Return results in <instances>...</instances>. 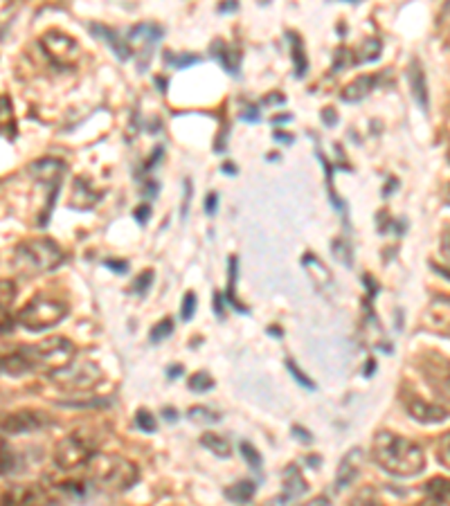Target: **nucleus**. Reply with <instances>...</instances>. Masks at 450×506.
<instances>
[{
  "label": "nucleus",
  "instance_id": "nucleus-1",
  "mask_svg": "<svg viewBox=\"0 0 450 506\" xmlns=\"http://www.w3.org/2000/svg\"><path fill=\"white\" fill-rule=\"evenodd\" d=\"M372 459L394 477H414L426 466V455L417 443L385 430L374 437Z\"/></svg>",
  "mask_w": 450,
  "mask_h": 506
},
{
  "label": "nucleus",
  "instance_id": "nucleus-2",
  "mask_svg": "<svg viewBox=\"0 0 450 506\" xmlns=\"http://www.w3.org/2000/svg\"><path fill=\"white\" fill-rule=\"evenodd\" d=\"M91 477L97 488L109 493H124L137 482V468L124 457L95 455L91 464Z\"/></svg>",
  "mask_w": 450,
  "mask_h": 506
},
{
  "label": "nucleus",
  "instance_id": "nucleus-3",
  "mask_svg": "<svg viewBox=\"0 0 450 506\" xmlns=\"http://www.w3.org/2000/svg\"><path fill=\"white\" fill-rule=\"evenodd\" d=\"M73 353H75L73 342L66 338H50L46 340V342L30 344V347L19 349V356L23 358L25 369L46 371V374H52V371L68 365Z\"/></svg>",
  "mask_w": 450,
  "mask_h": 506
},
{
  "label": "nucleus",
  "instance_id": "nucleus-4",
  "mask_svg": "<svg viewBox=\"0 0 450 506\" xmlns=\"http://www.w3.org/2000/svg\"><path fill=\"white\" fill-rule=\"evenodd\" d=\"M48 376H50V380L57 387L66 389V392H86V389H93L101 380L100 367L91 360L68 362L66 367Z\"/></svg>",
  "mask_w": 450,
  "mask_h": 506
},
{
  "label": "nucleus",
  "instance_id": "nucleus-5",
  "mask_svg": "<svg viewBox=\"0 0 450 506\" xmlns=\"http://www.w3.org/2000/svg\"><path fill=\"white\" fill-rule=\"evenodd\" d=\"M21 262L37 272H50L64 263V253L52 239H30L16 250Z\"/></svg>",
  "mask_w": 450,
  "mask_h": 506
},
{
  "label": "nucleus",
  "instance_id": "nucleus-6",
  "mask_svg": "<svg viewBox=\"0 0 450 506\" xmlns=\"http://www.w3.org/2000/svg\"><path fill=\"white\" fill-rule=\"evenodd\" d=\"M68 315V306L50 297H37L19 313V324L30 331H43L59 324Z\"/></svg>",
  "mask_w": 450,
  "mask_h": 506
},
{
  "label": "nucleus",
  "instance_id": "nucleus-7",
  "mask_svg": "<svg viewBox=\"0 0 450 506\" xmlns=\"http://www.w3.org/2000/svg\"><path fill=\"white\" fill-rule=\"evenodd\" d=\"M95 457V446L82 434H70L68 439L57 446L55 450V464L61 470H77L82 466H88Z\"/></svg>",
  "mask_w": 450,
  "mask_h": 506
},
{
  "label": "nucleus",
  "instance_id": "nucleus-8",
  "mask_svg": "<svg viewBox=\"0 0 450 506\" xmlns=\"http://www.w3.org/2000/svg\"><path fill=\"white\" fill-rule=\"evenodd\" d=\"M41 48L48 55V59L59 68H73L82 57L79 43L75 39H70L68 34L61 32H48L41 37Z\"/></svg>",
  "mask_w": 450,
  "mask_h": 506
},
{
  "label": "nucleus",
  "instance_id": "nucleus-9",
  "mask_svg": "<svg viewBox=\"0 0 450 506\" xmlns=\"http://www.w3.org/2000/svg\"><path fill=\"white\" fill-rule=\"evenodd\" d=\"M428 387L437 394V398L450 401V360L439 353H426L419 362Z\"/></svg>",
  "mask_w": 450,
  "mask_h": 506
},
{
  "label": "nucleus",
  "instance_id": "nucleus-10",
  "mask_svg": "<svg viewBox=\"0 0 450 506\" xmlns=\"http://www.w3.org/2000/svg\"><path fill=\"white\" fill-rule=\"evenodd\" d=\"M52 425V421L48 419L43 412H14V414L5 416L3 421V432L5 434H25V432H39V430Z\"/></svg>",
  "mask_w": 450,
  "mask_h": 506
},
{
  "label": "nucleus",
  "instance_id": "nucleus-11",
  "mask_svg": "<svg viewBox=\"0 0 450 506\" xmlns=\"http://www.w3.org/2000/svg\"><path fill=\"white\" fill-rule=\"evenodd\" d=\"M28 173L34 178V181L43 182V185L50 187V190L59 191L61 178H64L66 173V164L57 158H43L30 164Z\"/></svg>",
  "mask_w": 450,
  "mask_h": 506
},
{
  "label": "nucleus",
  "instance_id": "nucleus-12",
  "mask_svg": "<svg viewBox=\"0 0 450 506\" xmlns=\"http://www.w3.org/2000/svg\"><path fill=\"white\" fill-rule=\"evenodd\" d=\"M160 39H163V30L154 23H140L131 30V37H128V41L136 43V46H140V57H142L140 70L146 68V61H149L151 50H154V46L160 41Z\"/></svg>",
  "mask_w": 450,
  "mask_h": 506
},
{
  "label": "nucleus",
  "instance_id": "nucleus-13",
  "mask_svg": "<svg viewBox=\"0 0 450 506\" xmlns=\"http://www.w3.org/2000/svg\"><path fill=\"white\" fill-rule=\"evenodd\" d=\"M385 73H387V70H385ZM385 73H383V75H363V77H358L356 82H351L349 86L342 91V100H345L347 104H358V102H363L365 97H367L369 93H372L374 88H376L378 84L383 82Z\"/></svg>",
  "mask_w": 450,
  "mask_h": 506
},
{
  "label": "nucleus",
  "instance_id": "nucleus-14",
  "mask_svg": "<svg viewBox=\"0 0 450 506\" xmlns=\"http://www.w3.org/2000/svg\"><path fill=\"white\" fill-rule=\"evenodd\" d=\"M360 457H363V450L356 448V450L347 452L342 457L340 466H338V473H336V491H345L347 486H351L356 477L360 473Z\"/></svg>",
  "mask_w": 450,
  "mask_h": 506
},
{
  "label": "nucleus",
  "instance_id": "nucleus-15",
  "mask_svg": "<svg viewBox=\"0 0 450 506\" xmlns=\"http://www.w3.org/2000/svg\"><path fill=\"white\" fill-rule=\"evenodd\" d=\"M405 407H408V414L419 423H439L446 419V412L441 407L423 403L421 398H408Z\"/></svg>",
  "mask_w": 450,
  "mask_h": 506
},
{
  "label": "nucleus",
  "instance_id": "nucleus-16",
  "mask_svg": "<svg viewBox=\"0 0 450 506\" xmlns=\"http://www.w3.org/2000/svg\"><path fill=\"white\" fill-rule=\"evenodd\" d=\"M91 32L95 34L97 39H101V41H106L110 46V50L115 52V57H119L122 61H127V59H131V55H133V50H131V46H128V41H124L119 34H115L113 30H109L106 25H97V23H93L91 25Z\"/></svg>",
  "mask_w": 450,
  "mask_h": 506
},
{
  "label": "nucleus",
  "instance_id": "nucleus-17",
  "mask_svg": "<svg viewBox=\"0 0 450 506\" xmlns=\"http://www.w3.org/2000/svg\"><path fill=\"white\" fill-rule=\"evenodd\" d=\"M306 491H309V486H306L300 470H297L296 466H288V468L284 470V495L279 497V502H282V504L284 502H293L304 495Z\"/></svg>",
  "mask_w": 450,
  "mask_h": 506
},
{
  "label": "nucleus",
  "instance_id": "nucleus-18",
  "mask_svg": "<svg viewBox=\"0 0 450 506\" xmlns=\"http://www.w3.org/2000/svg\"><path fill=\"white\" fill-rule=\"evenodd\" d=\"M408 82H410V91H412V97L417 100V104L421 106L423 111H428V86H426V75H423L421 64L417 59L410 64L408 68Z\"/></svg>",
  "mask_w": 450,
  "mask_h": 506
},
{
  "label": "nucleus",
  "instance_id": "nucleus-19",
  "mask_svg": "<svg viewBox=\"0 0 450 506\" xmlns=\"http://www.w3.org/2000/svg\"><path fill=\"white\" fill-rule=\"evenodd\" d=\"M212 52H214V57L221 61V66L225 68V73H230L233 77H237L239 68H242V52H239V48L225 46V43L216 41L214 43Z\"/></svg>",
  "mask_w": 450,
  "mask_h": 506
},
{
  "label": "nucleus",
  "instance_id": "nucleus-20",
  "mask_svg": "<svg viewBox=\"0 0 450 506\" xmlns=\"http://www.w3.org/2000/svg\"><path fill=\"white\" fill-rule=\"evenodd\" d=\"M97 200H100V194L93 190L88 178H77V181H75L73 200H70V205H73L75 209H91Z\"/></svg>",
  "mask_w": 450,
  "mask_h": 506
},
{
  "label": "nucleus",
  "instance_id": "nucleus-21",
  "mask_svg": "<svg viewBox=\"0 0 450 506\" xmlns=\"http://www.w3.org/2000/svg\"><path fill=\"white\" fill-rule=\"evenodd\" d=\"M381 57V41L376 37H369L351 52V64H367V61H376Z\"/></svg>",
  "mask_w": 450,
  "mask_h": 506
},
{
  "label": "nucleus",
  "instance_id": "nucleus-22",
  "mask_svg": "<svg viewBox=\"0 0 450 506\" xmlns=\"http://www.w3.org/2000/svg\"><path fill=\"white\" fill-rule=\"evenodd\" d=\"M43 500L46 495L37 486H16L5 495V502H12V504H39Z\"/></svg>",
  "mask_w": 450,
  "mask_h": 506
},
{
  "label": "nucleus",
  "instance_id": "nucleus-23",
  "mask_svg": "<svg viewBox=\"0 0 450 506\" xmlns=\"http://www.w3.org/2000/svg\"><path fill=\"white\" fill-rule=\"evenodd\" d=\"M255 491L257 486L252 482H239L234 484V486L225 488L223 495H225V500L234 502V504H243V502H251L252 497H255Z\"/></svg>",
  "mask_w": 450,
  "mask_h": 506
},
{
  "label": "nucleus",
  "instance_id": "nucleus-24",
  "mask_svg": "<svg viewBox=\"0 0 450 506\" xmlns=\"http://www.w3.org/2000/svg\"><path fill=\"white\" fill-rule=\"evenodd\" d=\"M423 491H426L428 500H432V502L450 500V479H441V477L430 479Z\"/></svg>",
  "mask_w": 450,
  "mask_h": 506
},
{
  "label": "nucleus",
  "instance_id": "nucleus-25",
  "mask_svg": "<svg viewBox=\"0 0 450 506\" xmlns=\"http://www.w3.org/2000/svg\"><path fill=\"white\" fill-rule=\"evenodd\" d=\"M288 41H291V48H293V61H296V77L302 79L306 75V70H309V59H306V55H304V48H302L300 37H296V34H288Z\"/></svg>",
  "mask_w": 450,
  "mask_h": 506
},
{
  "label": "nucleus",
  "instance_id": "nucleus-26",
  "mask_svg": "<svg viewBox=\"0 0 450 506\" xmlns=\"http://www.w3.org/2000/svg\"><path fill=\"white\" fill-rule=\"evenodd\" d=\"M200 443H203L209 452H214L216 457H230L228 441H225L223 437H218V434H214V432L203 434V437H200Z\"/></svg>",
  "mask_w": 450,
  "mask_h": 506
},
{
  "label": "nucleus",
  "instance_id": "nucleus-27",
  "mask_svg": "<svg viewBox=\"0 0 450 506\" xmlns=\"http://www.w3.org/2000/svg\"><path fill=\"white\" fill-rule=\"evenodd\" d=\"M187 419L194 421V423L207 425V423H218V421H221V414L214 410H209V407H205V405H196V407H190V412H187Z\"/></svg>",
  "mask_w": 450,
  "mask_h": 506
},
{
  "label": "nucleus",
  "instance_id": "nucleus-28",
  "mask_svg": "<svg viewBox=\"0 0 450 506\" xmlns=\"http://www.w3.org/2000/svg\"><path fill=\"white\" fill-rule=\"evenodd\" d=\"M234 281H237V257L230 259V284L228 289H225V302H228L234 311L248 313V308L243 306L242 302H237V297H234Z\"/></svg>",
  "mask_w": 450,
  "mask_h": 506
},
{
  "label": "nucleus",
  "instance_id": "nucleus-29",
  "mask_svg": "<svg viewBox=\"0 0 450 506\" xmlns=\"http://www.w3.org/2000/svg\"><path fill=\"white\" fill-rule=\"evenodd\" d=\"M239 450H242V457L246 459V464L251 466V470H255V473H260L261 466H264V461H261V455L260 450H257L252 443L248 441H242V446H239Z\"/></svg>",
  "mask_w": 450,
  "mask_h": 506
},
{
  "label": "nucleus",
  "instance_id": "nucleus-30",
  "mask_svg": "<svg viewBox=\"0 0 450 506\" xmlns=\"http://www.w3.org/2000/svg\"><path fill=\"white\" fill-rule=\"evenodd\" d=\"M331 250H333V257H336L338 262L342 263V266L351 268V263H354V257H351V248H349V244H347L345 239H336V241H333Z\"/></svg>",
  "mask_w": 450,
  "mask_h": 506
},
{
  "label": "nucleus",
  "instance_id": "nucleus-31",
  "mask_svg": "<svg viewBox=\"0 0 450 506\" xmlns=\"http://www.w3.org/2000/svg\"><path fill=\"white\" fill-rule=\"evenodd\" d=\"M173 333V320L172 317H164V320H160L158 324L151 329V333H149V340L154 344H158V342H163L167 335H172Z\"/></svg>",
  "mask_w": 450,
  "mask_h": 506
},
{
  "label": "nucleus",
  "instance_id": "nucleus-32",
  "mask_svg": "<svg viewBox=\"0 0 450 506\" xmlns=\"http://www.w3.org/2000/svg\"><path fill=\"white\" fill-rule=\"evenodd\" d=\"M214 387V380L212 376L207 374V371H199V374H194L190 378V389L196 394H203L207 392V389Z\"/></svg>",
  "mask_w": 450,
  "mask_h": 506
},
{
  "label": "nucleus",
  "instance_id": "nucleus-33",
  "mask_svg": "<svg viewBox=\"0 0 450 506\" xmlns=\"http://www.w3.org/2000/svg\"><path fill=\"white\" fill-rule=\"evenodd\" d=\"M136 428L142 430V432H146V434L155 432L154 414H149V412H146V410L137 412V414H136Z\"/></svg>",
  "mask_w": 450,
  "mask_h": 506
},
{
  "label": "nucleus",
  "instance_id": "nucleus-34",
  "mask_svg": "<svg viewBox=\"0 0 450 506\" xmlns=\"http://www.w3.org/2000/svg\"><path fill=\"white\" fill-rule=\"evenodd\" d=\"M164 61H167V64H172L173 68H187V66H191V64H199L200 57H196V55L176 57V55H172V52H167V55H164Z\"/></svg>",
  "mask_w": 450,
  "mask_h": 506
},
{
  "label": "nucleus",
  "instance_id": "nucleus-35",
  "mask_svg": "<svg viewBox=\"0 0 450 506\" xmlns=\"http://www.w3.org/2000/svg\"><path fill=\"white\" fill-rule=\"evenodd\" d=\"M151 284H154V271H145L136 281H133V293L145 295L146 290L151 289Z\"/></svg>",
  "mask_w": 450,
  "mask_h": 506
},
{
  "label": "nucleus",
  "instance_id": "nucleus-36",
  "mask_svg": "<svg viewBox=\"0 0 450 506\" xmlns=\"http://www.w3.org/2000/svg\"><path fill=\"white\" fill-rule=\"evenodd\" d=\"M287 367H288V371H291V374H293V378H296L297 383L302 385V387H306V389H311V392H313V389H315V383H313V380L306 378L304 371L297 369L296 362H293V360H287Z\"/></svg>",
  "mask_w": 450,
  "mask_h": 506
},
{
  "label": "nucleus",
  "instance_id": "nucleus-37",
  "mask_svg": "<svg viewBox=\"0 0 450 506\" xmlns=\"http://www.w3.org/2000/svg\"><path fill=\"white\" fill-rule=\"evenodd\" d=\"M196 313V295L194 293H187L185 297H182V311H181V317L185 322H190L191 317H194Z\"/></svg>",
  "mask_w": 450,
  "mask_h": 506
},
{
  "label": "nucleus",
  "instance_id": "nucleus-38",
  "mask_svg": "<svg viewBox=\"0 0 450 506\" xmlns=\"http://www.w3.org/2000/svg\"><path fill=\"white\" fill-rule=\"evenodd\" d=\"M437 457H439V461L446 466V468H450V432H446L444 437H441L439 452H437Z\"/></svg>",
  "mask_w": 450,
  "mask_h": 506
},
{
  "label": "nucleus",
  "instance_id": "nucleus-39",
  "mask_svg": "<svg viewBox=\"0 0 450 506\" xmlns=\"http://www.w3.org/2000/svg\"><path fill=\"white\" fill-rule=\"evenodd\" d=\"M61 493H70V495H75V497H84L86 495V488H84V484H79V482H66V484H61Z\"/></svg>",
  "mask_w": 450,
  "mask_h": 506
},
{
  "label": "nucleus",
  "instance_id": "nucleus-40",
  "mask_svg": "<svg viewBox=\"0 0 450 506\" xmlns=\"http://www.w3.org/2000/svg\"><path fill=\"white\" fill-rule=\"evenodd\" d=\"M12 470H14V455H12V448L3 443V475L12 473Z\"/></svg>",
  "mask_w": 450,
  "mask_h": 506
},
{
  "label": "nucleus",
  "instance_id": "nucleus-41",
  "mask_svg": "<svg viewBox=\"0 0 450 506\" xmlns=\"http://www.w3.org/2000/svg\"><path fill=\"white\" fill-rule=\"evenodd\" d=\"M261 113H260V106H246L242 111V120L243 122H260Z\"/></svg>",
  "mask_w": 450,
  "mask_h": 506
},
{
  "label": "nucleus",
  "instance_id": "nucleus-42",
  "mask_svg": "<svg viewBox=\"0 0 450 506\" xmlns=\"http://www.w3.org/2000/svg\"><path fill=\"white\" fill-rule=\"evenodd\" d=\"M216 209H218V194H207L205 196V212L209 214V217H214L216 214Z\"/></svg>",
  "mask_w": 450,
  "mask_h": 506
},
{
  "label": "nucleus",
  "instance_id": "nucleus-43",
  "mask_svg": "<svg viewBox=\"0 0 450 506\" xmlns=\"http://www.w3.org/2000/svg\"><path fill=\"white\" fill-rule=\"evenodd\" d=\"M104 266L106 268H113V272H119V275H124V272L128 271V263L127 262H115V259H106Z\"/></svg>",
  "mask_w": 450,
  "mask_h": 506
},
{
  "label": "nucleus",
  "instance_id": "nucleus-44",
  "mask_svg": "<svg viewBox=\"0 0 450 506\" xmlns=\"http://www.w3.org/2000/svg\"><path fill=\"white\" fill-rule=\"evenodd\" d=\"M190 203H191V182L185 181V196H182V209H181L182 218L187 217V208H190Z\"/></svg>",
  "mask_w": 450,
  "mask_h": 506
},
{
  "label": "nucleus",
  "instance_id": "nucleus-45",
  "mask_svg": "<svg viewBox=\"0 0 450 506\" xmlns=\"http://www.w3.org/2000/svg\"><path fill=\"white\" fill-rule=\"evenodd\" d=\"M149 214H151V208H149V205H140V208H137L136 212H133V217L137 218V223H142V226H145L146 218H149Z\"/></svg>",
  "mask_w": 450,
  "mask_h": 506
},
{
  "label": "nucleus",
  "instance_id": "nucleus-46",
  "mask_svg": "<svg viewBox=\"0 0 450 506\" xmlns=\"http://www.w3.org/2000/svg\"><path fill=\"white\" fill-rule=\"evenodd\" d=\"M441 253H444V257L450 262V227L444 232V236H441Z\"/></svg>",
  "mask_w": 450,
  "mask_h": 506
},
{
  "label": "nucleus",
  "instance_id": "nucleus-47",
  "mask_svg": "<svg viewBox=\"0 0 450 506\" xmlns=\"http://www.w3.org/2000/svg\"><path fill=\"white\" fill-rule=\"evenodd\" d=\"M322 122L327 124V127H333V124L338 122V115L333 113V109H324L322 111Z\"/></svg>",
  "mask_w": 450,
  "mask_h": 506
},
{
  "label": "nucleus",
  "instance_id": "nucleus-48",
  "mask_svg": "<svg viewBox=\"0 0 450 506\" xmlns=\"http://www.w3.org/2000/svg\"><path fill=\"white\" fill-rule=\"evenodd\" d=\"M145 199H154L155 194H158V182H154V181H146V187H145Z\"/></svg>",
  "mask_w": 450,
  "mask_h": 506
},
{
  "label": "nucleus",
  "instance_id": "nucleus-49",
  "mask_svg": "<svg viewBox=\"0 0 450 506\" xmlns=\"http://www.w3.org/2000/svg\"><path fill=\"white\" fill-rule=\"evenodd\" d=\"M163 419L164 421H172V423H176V421H178L176 410H173V407H164V410H163Z\"/></svg>",
  "mask_w": 450,
  "mask_h": 506
},
{
  "label": "nucleus",
  "instance_id": "nucleus-50",
  "mask_svg": "<svg viewBox=\"0 0 450 506\" xmlns=\"http://www.w3.org/2000/svg\"><path fill=\"white\" fill-rule=\"evenodd\" d=\"M214 313H216L218 317H223V297L221 295H214Z\"/></svg>",
  "mask_w": 450,
  "mask_h": 506
},
{
  "label": "nucleus",
  "instance_id": "nucleus-51",
  "mask_svg": "<svg viewBox=\"0 0 450 506\" xmlns=\"http://www.w3.org/2000/svg\"><path fill=\"white\" fill-rule=\"evenodd\" d=\"M237 10V0H228V3H221L218 12H234Z\"/></svg>",
  "mask_w": 450,
  "mask_h": 506
},
{
  "label": "nucleus",
  "instance_id": "nucleus-52",
  "mask_svg": "<svg viewBox=\"0 0 450 506\" xmlns=\"http://www.w3.org/2000/svg\"><path fill=\"white\" fill-rule=\"evenodd\" d=\"M293 432H296V437H300L302 441H306V443H309L311 439H313V437H311V434H306L304 428H297V425H296V428H293Z\"/></svg>",
  "mask_w": 450,
  "mask_h": 506
},
{
  "label": "nucleus",
  "instance_id": "nucleus-53",
  "mask_svg": "<svg viewBox=\"0 0 450 506\" xmlns=\"http://www.w3.org/2000/svg\"><path fill=\"white\" fill-rule=\"evenodd\" d=\"M182 374V367L181 365H173V367H169L167 369V376L169 378H178V376Z\"/></svg>",
  "mask_w": 450,
  "mask_h": 506
},
{
  "label": "nucleus",
  "instance_id": "nucleus-54",
  "mask_svg": "<svg viewBox=\"0 0 450 506\" xmlns=\"http://www.w3.org/2000/svg\"><path fill=\"white\" fill-rule=\"evenodd\" d=\"M275 140H282V142H287V145H291L293 142V136H287V133H275Z\"/></svg>",
  "mask_w": 450,
  "mask_h": 506
},
{
  "label": "nucleus",
  "instance_id": "nucleus-55",
  "mask_svg": "<svg viewBox=\"0 0 450 506\" xmlns=\"http://www.w3.org/2000/svg\"><path fill=\"white\" fill-rule=\"evenodd\" d=\"M374 371H376V362L374 360H369L367 365H365V376H372Z\"/></svg>",
  "mask_w": 450,
  "mask_h": 506
},
{
  "label": "nucleus",
  "instance_id": "nucleus-56",
  "mask_svg": "<svg viewBox=\"0 0 450 506\" xmlns=\"http://www.w3.org/2000/svg\"><path fill=\"white\" fill-rule=\"evenodd\" d=\"M223 173H230V176H234L237 173V167H233V164H223Z\"/></svg>",
  "mask_w": 450,
  "mask_h": 506
},
{
  "label": "nucleus",
  "instance_id": "nucleus-57",
  "mask_svg": "<svg viewBox=\"0 0 450 506\" xmlns=\"http://www.w3.org/2000/svg\"><path fill=\"white\" fill-rule=\"evenodd\" d=\"M291 120V115H279V118H273V124H284Z\"/></svg>",
  "mask_w": 450,
  "mask_h": 506
},
{
  "label": "nucleus",
  "instance_id": "nucleus-58",
  "mask_svg": "<svg viewBox=\"0 0 450 506\" xmlns=\"http://www.w3.org/2000/svg\"><path fill=\"white\" fill-rule=\"evenodd\" d=\"M444 199H446V203L450 205V182L448 185H446V191H444Z\"/></svg>",
  "mask_w": 450,
  "mask_h": 506
},
{
  "label": "nucleus",
  "instance_id": "nucleus-59",
  "mask_svg": "<svg viewBox=\"0 0 450 506\" xmlns=\"http://www.w3.org/2000/svg\"><path fill=\"white\" fill-rule=\"evenodd\" d=\"M270 335H275V338H282V331L279 329H269Z\"/></svg>",
  "mask_w": 450,
  "mask_h": 506
},
{
  "label": "nucleus",
  "instance_id": "nucleus-60",
  "mask_svg": "<svg viewBox=\"0 0 450 506\" xmlns=\"http://www.w3.org/2000/svg\"><path fill=\"white\" fill-rule=\"evenodd\" d=\"M309 464L311 466H320V459H318V457H309Z\"/></svg>",
  "mask_w": 450,
  "mask_h": 506
},
{
  "label": "nucleus",
  "instance_id": "nucleus-61",
  "mask_svg": "<svg viewBox=\"0 0 450 506\" xmlns=\"http://www.w3.org/2000/svg\"><path fill=\"white\" fill-rule=\"evenodd\" d=\"M444 14H446V16H450V0H448V3H446V7H444Z\"/></svg>",
  "mask_w": 450,
  "mask_h": 506
},
{
  "label": "nucleus",
  "instance_id": "nucleus-62",
  "mask_svg": "<svg viewBox=\"0 0 450 506\" xmlns=\"http://www.w3.org/2000/svg\"><path fill=\"white\" fill-rule=\"evenodd\" d=\"M345 3H360V0H345Z\"/></svg>",
  "mask_w": 450,
  "mask_h": 506
}]
</instances>
